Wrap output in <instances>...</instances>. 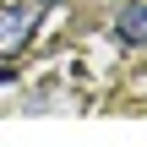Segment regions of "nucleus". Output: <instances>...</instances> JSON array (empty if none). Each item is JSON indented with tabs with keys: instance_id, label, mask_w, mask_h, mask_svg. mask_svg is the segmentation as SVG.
<instances>
[{
	"instance_id": "1",
	"label": "nucleus",
	"mask_w": 147,
	"mask_h": 147,
	"mask_svg": "<svg viewBox=\"0 0 147 147\" xmlns=\"http://www.w3.org/2000/svg\"><path fill=\"white\" fill-rule=\"evenodd\" d=\"M33 38V11L27 5H0V60L22 55Z\"/></svg>"
},
{
	"instance_id": "2",
	"label": "nucleus",
	"mask_w": 147,
	"mask_h": 147,
	"mask_svg": "<svg viewBox=\"0 0 147 147\" xmlns=\"http://www.w3.org/2000/svg\"><path fill=\"white\" fill-rule=\"evenodd\" d=\"M115 38L131 44V49L147 44V0H125V5L115 11Z\"/></svg>"
},
{
	"instance_id": "3",
	"label": "nucleus",
	"mask_w": 147,
	"mask_h": 147,
	"mask_svg": "<svg viewBox=\"0 0 147 147\" xmlns=\"http://www.w3.org/2000/svg\"><path fill=\"white\" fill-rule=\"evenodd\" d=\"M5 82H16V71H11V65H0V87H5Z\"/></svg>"
},
{
	"instance_id": "4",
	"label": "nucleus",
	"mask_w": 147,
	"mask_h": 147,
	"mask_svg": "<svg viewBox=\"0 0 147 147\" xmlns=\"http://www.w3.org/2000/svg\"><path fill=\"white\" fill-rule=\"evenodd\" d=\"M38 5H60V0H38Z\"/></svg>"
}]
</instances>
